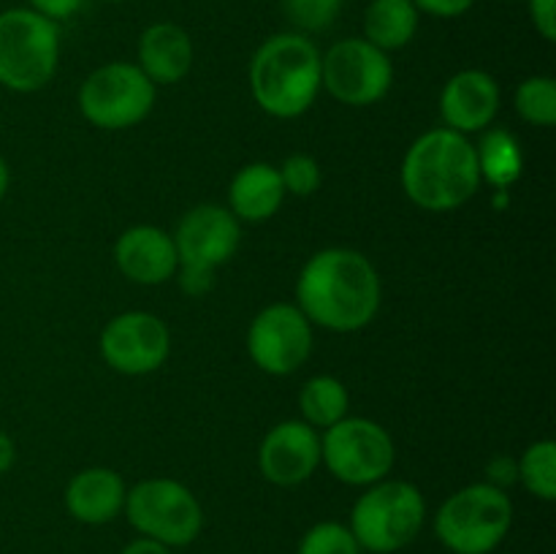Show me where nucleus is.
<instances>
[{"label":"nucleus","mask_w":556,"mask_h":554,"mask_svg":"<svg viewBox=\"0 0 556 554\" xmlns=\"http://www.w3.org/2000/svg\"><path fill=\"white\" fill-rule=\"evenodd\" d=\"M320 459L331 476L351 487H367L389 476L394 465V440L369 418H342L326 429Z\"/></svg>","instance_id":"10"},{"label":"nucleus","mask_w":556,"mask_h":554,"mask_svg":"<svg viewBox=\"0 0 556 554\" xmlns=\"http://www.w3.org/2000/svg\"><path fill=\"white\" fill-rule=\"evenodd\" d=\"M114 261L128 280L161 286L177 275V248L166 231L155 226H134L114 244Z\"/></svg>","instance_id":"16"},{"label":"nucleus","mask_w":556,"mask_h":554,"mask_svg":"<svg viewBox=\"0 0 556 554\" xmlns=\"http://www.w3.org/2000/svg\"><path fill=\"white\" fill-rule=\"evenodd\" d=\"M299 407H302L309 427L329 429L331 424L345 418L348 391L345 386H342V380L331 378V375H318V378H309L307 383L302 386Z\"/></svg>","instance_id":"22"},{"label":"nucleus","mask_w":556,"mask_h":554,"mask_svg":"<svg viewBox=\"0 0 556 554\" xmlns=\"http://www.w3.org/2000/svg\"><path fill=\"white\" fill-rule=\"evenodd\" d=\"M27 3H30L33 11H38L41 16H47V20L60 22V20H68V16H74L76 11L81 9V3H85V0H27Z\"/></svg>","instance_id":"30"},{"label":"nucleus","mask_w":556,"mask_h":554,"mask_svg":"<svg viewBox=\"0 0 556 554\" xmlns=\"http://www.w3.org/2000/svg\"><path fill=\"white\" fill-rule=\"evenodd\" d=\"M288 22L304 33L329 30L342 11V0H282Z\"/></svg>","instance_id":"26"},{"label":"nucleus","mask_w":556,"mask_h":554,"mask_svg":"<svg viewBox=\"0 0 556 554\" xmlns=\"http://www.w3.org/2000/svg\"><path fill=\"white\" fill-rule=\"evenodd\" d=\"M418 30V9L410 0H372L364 11V38L383 52L402 49Z\"/></svg>","instance_id":"20"},{"label":"nucleus","mask_w":556,"mask_h":554,"mask_svg":"<svg viewBox=\"0 0 556 554\" xmlns=\"http://www.w3.org/2000/svg\"><path fill=\"white\" fill-rule=\"evenodd\" d=\"M481 185L476 147L451 128L418 136L402 163V188L413 204L429 212H451L470 201Z\"/></svg>","instance_id":"2"},{"label":"nucleus","mask_w":556,"mask_h":554,"mask_svg":"<svg viewBox=\"0 0 556 554\" xmlns=\"http://www.w3.org/2000/svg\"><path fill=\"white\" fill-rule=\"evenodd\" d=\"M514 525V503L505 489L470 483L451 494L434 516L440 543L454 554H489L505 541Z\"/></svg>","instance_id":"4"},{"label":"nucleus","mask_w":556,"mask_h":554,"mask_svg":"<svg viewBox=\"0 0 556 554\" xmlns=\"http://www.w3.org/2000/svg\"><path fill=\"white\" fill-rule=\"evenodd\" d=\"M155 106V85L134 63H109L92 71L79 90V109L103 130L139 125Z\"/></svg>","instance_id":"9"},{"label":"nucleus","mask_w":556,"mask_h":554,"mask_svg":"<svg viewBox=\"0 0 556 554\" xmlns=\"http://www.w3.org/2000/svg\"><path fill=\"white\" fill-rule=\"evenodd\" d=\"M109 3H123V0H109Z\"/></svg>","instance_id":"35"},{"label":"nucleus","mask_w":556,"mask_h":554,"mask_svg":"<svg viewBox=\"0 0 556 554\" xmlns=\"http://www.w3.org/2000/svg\"><path fill=\"white\" fill-rule=\"evenodd\" d=\"M282 179V188L286 193L293 196H309L318 190L320 185V166L315 158L309 155H291L282 168H277Z\"/></svg>","instance_id":"27"},{"label":"nucleus","mask_w":556,"mask_h":554,"mask_svg":"<svg viewBox=\"0 0 556 554\" xmlns=\"http://www.w3.org/2000/svg\"><path fill=\"white\" fill-rule=\"evenodd\" d=\"M282 199H286V188H282L280 172L269 163H250V166L239 168L231 190H228L233 217L250 223L269 221L280 210Z\"/></svg>","instance_id":"19"},{"label":"nucleus","mask_w":556,"mask_h":554,"mask_svg":"<svg viewBox=\"0 0 556 554\" xmlns=\"http://www.w3.org/2000/svg\"><path fill=\"white\" fill-rule=\"evenodd\" d=\"M476 155L478 168H481V179L486 177L500 190L514 185L521 177V168H525L519 141L508 130H492V134L483 136L481 150H476Z\"/></svg>","instance_id":"21"},{"label":"nucleus","mask_w":556,"mask_h":554,"mask_svg":"<svg viewBox=\"0 0 556 554\" xmlns=\"http://www.w3.org/2000/svg\"><path fill=\"white\" fill-rule=\"evenodd\" d=\"M16 459V449H14V440L9 438L5 432H0V476L11 470Z\"/></svg>","instance_id":"33"},{"label":"nucleus","mask_w":556,"mask_h":554,"mask_svg":"<svg viewBox=\"0 0 556 554\" xmlns=\"http://www.w3.org/2000/svg\"><path fill=\"white\" fill-rule=\"evenodd\" d=\"M391 81L389 54L367 38H345L320 54V85L348 106H372L391 90Z\"/></svg>","instance_id":"11"},{"label":"nucleus","mask_w":556,"mask_h":554,"mask_svg":"<svg viewBox=\"0 0 556 554\" xmlns=\"http://www.w3.org/2000/svg\"><path fill=\"white\" fill-rule=\"evenodd\" d=\"M128 521L163 546H188L199 538L204 514L188 487L172 478H150L125 494Z\"/></svg>","instance_id":"8"},{"label":"nucleus","mask_w":556,"mask_h":554,"mask_svg":"<svg viewBox=\"0 0 556 554\" xmlns=\"http://www.w3.org/2000/svg\"><path fill=\"white\" fill-rule=\"evenodd\" d=\"M239 221L231 210L217 204H201L179 221L174 248L179 259V286L201 297L215 282V269L226 264L239 248Z\"/></svg>","instance_id":"7"},{"label":"nucleus","mask_w":556,"mask_h":554,"mask_svg":"<svg viewBox=\"0 0 556 554\" xmlns=\"http://www.w3.org/2000/svg\"><path fill=\"white\" fill-rule=\"evenodd\" d=\"M172 351L166 324L152 313H123L106 324L101 353L112 369L123 375L155 373Z\"/></svg>","instance_id":"13"},{"label":"nucleus","mask_w":556,"mask_h":554,"mask_svg":"<svg viewBox=\"0 0 556 554\" xmlns=\"http://www.w3.org/2000/svg\"><path fill=\"white\" fill-rule=\"evenodd\" d=\"M125 494L128 489L117 473L109 467H90L71 478L65 489V508L76 521L106 525L125 508Z\"/></svg>","instance_id":"18"},{"label":"nucleus","mask_w":556,"mask_h":554,"mask_svg":"<svg viewBox=\"0 0 556 554\" xmlns=\"http://www.w3.org/2000/svg\"><path fill=\"white\" fill-rule=\"evenodd\" d=\"M516 465H519V481L525 483L527 492L552 503L556 498V443L554 440L532 443Z\"/></svg>","instance_id":"23"},{"label":"nucleus","mask_w":556,"mask_h":554,"mask_svg":"<svg viewBox=\"0 0 556 554\" xmlns=\"http://www.w3.org/2000/svg\"><path fill=\"white\" fill-rule=\"evenodd\" d=\"M296 554H362V546L353 538L351 527L340 525V521H320V525L309 527Z\"/></svg>","instance_id":"25"},{"label":"nucleus","mask_w":556,"mask_h":554,"mask_svg":"<svg viewBox=\"0 0 556 554\" xmlns=\"http://www.w3.org/2000/svg\"><path fill=\"white\" fill-rule=\"evenodd\" d=\"M296 299L309 324L331 331H356L378 313L380 277L358 250H320L299 275Z\"/></svg>","instance_id":"1"},{"label":"nucleus","mask_w":556,"mask_h":554,"mask_svg":"<svg viewBox=\"0 0 556 554\" xmlns=\"http://www.w3.org/2000/svg\"><path fill=\"white\" fill-rule=\"evenodd\" d=\"M253 98L266 114L299 117L315 103L320 90V52L302 33L266 38L250 63Z\"/></svg>","instance_id":"3"},{"label":"nucleus","mask_w":556,"mask_h":554,"mask_svg":"<svg viewBox=\"0 0 556 554\" xmlns=\"http://www.w3.org/2000/svg\"><path fill=\"white\" fill-rule=\"evenodd\" d=\"M58 22L33 9L0 11V85L14 92H36L58 71Z\"/></svg>","instance_id":"5"},{"label":"nucleus","mask_w":556,"mask_h":554,"mask_svg":"<svg viewBox=\"0 0 556 554\" xmlns=\"http://www.w3.org/2000/svg\"><path fill=\"white\" fill-rule=\"evenodd\" d=\"M248 351L264 373L291 375L309 358L313 326L296 304H271L250 324Z\"/></svg>","instance_id":"12"},{"label":"nucleus","mask_w":556,"mask_h":554,"mask_svg":"<svg viewBox=\"0 0 556 554\" xmlns=\"http://www.w3.org/2000/svg\"><path fill=\"white\" fill-rule=\"evenodd\" d=\"M119 554H172V552H168V546H163V543H157V541H152V538L141 536L139 541L128 543V546H125Z\"/></svg>","instance_id":"32"},{"label":"nucleus","mask_w":556,"mask_h":554,"mask_svg":"<svg viewBox=\"0 0 556 554\" xmlns=\"http://www.w3.org/2000/svg\"><path fill=\"white\" fill-rule=\"evenodd\" d=\"M427 519V503L407 481H378L356 500L351 532L372 554H394L413 543Z\"/></svg>","instance_id":"6"},{"label":"nucleus","mask_w":556,"mask_h":554,"mask_svg":"<svg viewBox=\"0 0 556 554\" xmlns=\"http://www.w3.org/2000/svg\"><path fill=\"white\" fill-rule=\"evenodd\" d=\"M418 11L440 16V20H451V16H462L465 11L472 9L476 0H410Z\"/></svg>","instance_id":"29"},{"label":"nucleus","mask_w":556,"mask_h":554,"mask_svg":"<svg viewBox=\"0 0 556 554\" xmlns=\"http://www.w3.org/2000/svg\"><path fill=\"white\" fill-rule=\"evenodd\" d=\"M266 481L277 487L304 483L320 465V438L307 421H282L266 432L258 451Z\"/></svg>","instance_id":"14"},{"label":"nucleus","mask_w":556,"mask_h":554,"mask_svg":"<svg viewBox=\"0 0 556 554\" xmlns=\"http://www.w3.org/2000/svg\"><path fill=\"white\" fill-rule=\"evenodd\" d=\"M530 16L535 30L546 41L556 38V0H530Z\"/></svg>","instance_id":"28"},{"label":"nucleus","mask_w":556,"mask_h":554,"mask_svg":"<svg viewBox=\"0 0 556 554\" xmlns=\"http://www.w3.org/2000/svg\"><path fill=\"white\" fill-rule=\"evenodd\" d=\"M5 190H9V166H5V161L0 158V201H3Z\"/></svg>","instance_id":"34"},{"label":"nucleus","mask_w":556,"mask_h":554,"mask_svg":"<svg viewBox=\"0 0 556 554\" xmlns=\"http://www.w3.org/2000/svg\"><path fill=\"white\" fill-rule=\"evenodd\" d=\"M486 476H489L486 483H492V487L497 489H505L514 481H519V465H516L510 456H500V459H494L492 465L486 467Z\"/></svg>","instance_id":"31"},{"label":"nucleus","mask_w":556,"mask_h":554,"mask_svg":"<svg viewBox=\"0 0 556 554\" xmlns=\"http://www.w3.org/2000/svg\"><path fill=\"white\" fill-rule=\"evenodd\" d=\"M516 109L532 125L552 128L556 123V85L552 76H532L516 90Z\"/></svg>","instance_id":"24"},{"label":"nucleus","mask_w":556,"mask_h":554,"mask_svg":"<svg viewBox=\"0 0 556 554\" xmlns=\"http://www.w3.org/2000/svg\"><path fill=\"white\" fill-rule=\"evenodd\" d=\"M193 65V41L174 22H155L139 38V68L152 85H177Z\"/></svg>","instance_id":"17"},{"label":"nucleus","mask_w":556,"mask_h":554,"mask_svg":"<svg viewBox=\"0 0 556 554\" xmlns=\"http://www.w3.org/2000/svg\"><path fill=\"white\" fill-rule=\"evenodd\" d=\"M500 109V87L486 71H459L440 96V114L456 134H472L492 125Z\"/></svg>","instance_id":"15"}]
</instances>
